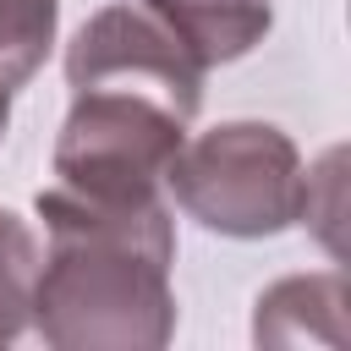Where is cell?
I'll use <instances>...</instances> for the list:
<instances>
[{
	"mask_svg": "<svg viewBox=\"0 0 351 351\" xmlns=\"http://www.w3.org/2000/svg\"><path fill=\"white\" fill-rule=\"evenodd\" d=\"M148 11H159L176 38L203 60V66H219V60H236L247 55L263 33H269V0H143Z\"/></svg>",
	"mask_w": 351,
	"mask_h": 351,
	"instance_id": "5",
	"label": "cell"
},
{
	"mask_svg": "<svg viewBox=\"0 0 351 351\" xmlns=\"http://www.w3.org/2000/svg\"><path fill=\"white\" fill-rule=\"evenodd\" d=\"M5 121H11V93L0 88V137H5Z\"/></svg>",
	"mask_w": 351,
	"mask_h": 351,
	"instance_id": "8",
	"label": "cell"
},
{
	"mask_svg": "<svg viewBox=\"0 0 351 351\" xmlns=\"http://www.w3.org/2000/svg\"><path fill=\"white\" fill-rule=\"evenodd\" d=\"M203 71L208 66L143 0L104 5L99 16L82 22V33L66 49V82L71 88H132V93L170 104L181 121L197 115Z\"/></svg>",
	"mask_w": 351,
	"mask_h": 351,
	"instance_id": "4",
	"label": "cell"
},
{
	"mask_svg": "<svg viewBox=\"0 0 351 351\" xmlns=\"http://www.w3.org/2000/svg\"><path fill=\"white\" fill-rule=\"evenodd\" d=\"M186 121L132 88H71L66 126L55 137V186L88 203H148L159 197Z\"/></svg>",
	"mask_w": 351,
	"mask_h": 351,
	"instance_id": "3",
	"label": "cell"
},
{
	"mask_svg": "<svg viewBox=\"0 0 351 351\" xmlns=\"http://www.w3.org/2000/svg\"><path fill=\"white\" fill-rule=\"evenodd\" d=\"M176 203L219 236H274L302 219L307 176L296 143L263 121H230L181 143L170 176Z\"/></svg>",
	"mask_w": 351,
	"mask_h": 351,
	"instance_id": "2",
	"label": "cell"
},
{
	"mask_svg": "<svg viewBox=\"0 0 351 351\" xmlns=\"http://www.w3.org/2000/svg\"><path fill=\"white\" fill-rule=\"evenodd\" d=\"M49 252L33 274V324L60 351H154L176 335V230L159 197L88 203L38 192Z\"/></svg>",
	"mask_w": 351,
	"mask_h": 351,
	"instance_id": "1",
	"label": "cell"
},
{
	"mask_svg": "<svg viewBox=\"0 0 351 351\" xmlns=\"http://www.w3.org/2000/svg\"><path fill=\"white\" fill-rule=\"evenodd\" d=\"M55 0H0V88L16 93L55 44Z\"/></svg>",
	"mask_w": 351,
	"mask_h": 351,
	"instance_id": "6",
	"label": "cell"
},
{
	"mask_svg": "<svg viewBox=\"0 0 351 351\" xmlns=\"http://www.w3.org/2000/svg\"><path fill=\"white\" fill-rule=\"evenodd\" d=\"M33 274H38V241H33V230L11 208H0V346H11L27 329Z\"/></svg>",
	"mask_w": 351,
	"mask_h": 351,
	"instance_id": "7",
	"label": "cell"
}]
</instances>
